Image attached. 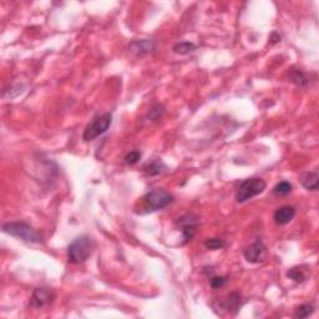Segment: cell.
Masks as SVG:
<instances>
[{"instance_id":"7402d4cb","label":"cell","mask_w":319,"mask_h":319,"mask_svg":"<svg viewBox=\"0 0 319 319\" xmlns=\"http://www.w3.org/2000/svg\"><path fill=\"white\" fill-rule=\"evenodd\" d=\"M141 152L137 151V150H134V151L129 152V154L125 156V162L127 163V165H135V163H137L140 161V159H141Z\"/></svg>"},{"instance_id":"52a82bcc","label":"cell","mask_w":319,"mask_h":319,"mask_svg":"<svg viewBox=\"0 0 319 319\" xmlns=\"http://www.w3.org/2000/svg\"><path fill=\"white\" fill-rule=\"evenodd\" d=\"M55 300V293L46 288H36L30 297V307L32 308H44L51 305Z\"/></svg>"},{"instance_id":"ac0fdd59","label":"cell","mask_w":319,"mask_h":319,"mask_svg":"<svg viewBox=\"0 0 319 319\" xmlns=\"http://www.w3.org/2000/svg\"><path fill=\"white\" fill-rule=\"evenodd\" d=\"M227 246V242L222 238H208V240L205 241V247L207 250H221V248L226 247Z\"/></svg>"},{"instance_id":"277c9868","label":"cell","mask_w":319,"mask_h":319,"mask_svg":"<svg viewBox=\"0 0 319 319\" xmlns=\"http://www.w3.org/2000/svg\"><path fill=\"white\" fill-rule=\"evenodd\" d=\"M266 187H267V183L262 178H248V180H245L240 185L237 192H236V201L238 203L246 202V201L265 192Z\"/></svg>"},{"instance_id":"7c38bea8","label":"cell","mask_w":319,"mask_h":319,"mask_svg":"<svg viewBox=\"0 0 319 319\" xmlns=\"http://www.w3.org/2000/svg\"><path fill=\"white\" fill-rule=\"evenodd\" d=\"M301 183L308 191H317L319 186L318 172H305L301 176Z\"/></svg>"},{"instance_id":"8992f818","label":"cell","mask_w":319,"mask_h":319,"mask_svg":"<svg viewBox=\"0 0 319 319\" xmlns=\"http://www.w3.org/2000/svg\"><path fill=\"white\" fill-rule=\"evenodd\" d=\"M246 261L252 265H257V263H262L265 261L266 256H267V247L262 241H256L251 246H248L243 252Z\"/></svg>"},{"instance_id":"d6986e66","label":"cell","mask_w":319,"mask_h":319,"mask_svg":"<svg viewBox=\"0 0 319 319\" xmlns=\"http://www.w3.org/2000/svg\"><path fill=\"white\" fill-rule=\"evenodd\" d=\"M315 313V307L312 305H302L296 310V318H308Z\"/></svg>"},{"instance_id":"4fadbf2b","label":"cell","mask_w":319,"mask_h":319,"mask_svg":"<svg viewBox=\"0 0 319 319\" xmlns=\"http://www.w3.org/2000/svg\"><path fill=\"white\" fill-rule=\"evenodd\" d=\"M172 50L175 54L187 55V54H190V52L195 51L196 45L191 41H181V42H177V44L173 45Z\"/></svg>"},{"instance_id":"30bf717a","label":"cell","mask_w":319,"mask_h":319,"mask_svg":"<svg viewBox=\"0 0 319 319\" xmlns=\"http://www.w3.org/2000/svg\"><path fill=\"white\" fill-rule=\"evenodd\" d=\"M218 305L221 306L222 310H225L226 312H232L235 311V313H237L240 311L241 306H242V298L238 292H233L231 295H228L227 297L223 301H221Z\"/></svg>"},{"instance_id":"44dd1931","label":"cell","mask_w":319,"mask_h":319,"mask_svg":"<svg viewBox=\"0 0 319 319\" xmlns=\"http://www.w3.org/2000/svg\"><path fill=\"white\" fill-rule=\"evenodd\" d=\"M226 283H227V277H223V276H215V277L211 278L210 281V285L213 290L222 288Z\"/></svg>"},{"instance_id":"9c48e42d","label":"cell","mask_w":319,"mask_h":319,"mask_svg":"<svg viewBox=\"0 0 319 319\" xmlns=\"http://www.w3.org/2000/svg\"><path fill=\"white\" fill-rule=\"evenodd\" d=\"M296 216V208L293 206H282V207L277 208L273 215V220L277 225H287L291 221L295 218Z\"/></svg>"},{"instance_id":"7a4b0ae2","label":"cell","mask_w":319,"mask_h":319,"mask_svg":"<svg viewBox=\"0 0 319 319\" xmlns=\"http://www.w3.org/2000/svg\"><path fill=\"white\" fill-rule=\"evenodd\" d=\"M2 231L24 242L40 243L42 241L41 233L26 222H7L2 226Z\"/></svg>"},{"instance_id":"ffe728a7","label":"cell","mask_w":319,"mask_h":319,"mask_svg":"<svg viewBox=\"0 0 319 319\" xmlns=\"http://www.w3.org/2000/svg\"><path fill=\"white\" fill-rule=\"evenodd\" d=\"M163 112H165V107H163L162 105L156 104L151 110H150L149 119L152 120V121H156V120L161 119V116L163 115Z\"/></svg>"},{"instance_id":"2e32d148","label":"cell","mask_w":319,"mask_h":319,"mask_svg":"<svg viewBox=\"0 0 319 319\" xmlns=\"http://www.w3.org/2000/svg\"><path fill=\"white\" fill-rule=\"evenodd\" d=\"M290 77H291V80H292V81L295 82V84L297 85L298 87H306V86H307L308 79H307V76H306L305 72H302L301 70H293V71H291Z\"/></svg>"},{"instance_id":"8fae6325","label":"cell","mask_w":319,"mask_h":319,"mask_svg":"<svg viewBox=\"0 0 319 319\" xmlns=\"http://www.w3.org/2000/svg\"><path fill=\"white\" fill-rule=\"evenodd\" d=\"M130 50L135 52L136 55H146L149 52H152L155 49L154 40L144 39V40H136L130 44Z\"/></svg>"},{"instance_id":"e0dca14e","label":"cell","mask_w":319,"mask_h":319,"mask_svg":"<svg viewBox=\"0 0 319 319\" xmlns=\"http://www.w3.org/2000/svg\"><path fill=\"white\" fill-rule=\"evenodd\" d=\"M293 190V186L292 183H290L288 181H282V182L277 183L273 188V193L275 195H280V196H286L288 193L292 192Z\"/></svg>"},{"instance_id":"3957f363","label":"cell","mask_w":319,"mask_h":319,"mask_svg":"<svg viewBox=\"0 0 319 319\" xmlns=\"http://www.w3.org/2000/svg\"><path fill=\"white\" fill-rule=\"evenodd\" d=\"M112 122V115L111 112H104L101 115H97L94 119L91 120L89 125L85 129L84 135H82V139L84 141L90 142L94 141L95 139H97L99 136H101L102 134L109 130V127L111 126Z\"/></svg>"},{"instance_id":"6da1fadb","label":"cell","mask_w":319,"mask_h":319,"mask_svg":"<svg viewBox=\"0 0 319 319\" xmlns=\"http://www.w3.org/2000/svg\"><path fill=\"white\" fill-rule=\"evenodd\" d=\"M95 247L96 243L90 236H80L67 247V262L71 265H81L86 262L94 252Z\"/></svg>"},{"instance_id":"5bb4252c","label":"cell","mask_w":319,"mask_h":319,"mask_svg":"<svg viewBox=\"0 0 319 319\" xmlns=\"http://www.w3.org/2000/svg\"><path fill=\"white\" fill-rule=\"evenodd\" d=\"M287 277L290 278V280L295 281V282L302 283L305 282L306 278H307V275H306V272L303 271L302 267H293L291 268V270H288Z\"/></svg>"},{"instance_id":"ba28073f","label":"cell","mask_w":319,"mask_h":319,"mask_svg":"<svg viewBox=\"0 0 319 319\" xmlns=\"http://www.w3.org/2000/svg\"><path fill=\"white\" fill-rule=\"evenodd\" d=\"M198 218L193 215H185L177 220V225L181 227L183 236V243H187L193 238L196 233V227H197Z\"/></svg>"},{"instance_id":"5b68a950","label":"cell","mask_w":319,"mask_h":319,"mask_svg":"<svg viewBox=\"0 0 319 319\" xmlns=\"http://www.w3.org/2000/svg\"><path fill=\"white\" fill-rule=\"evenodd\" d=\"M142 200H144L147 211L154 212V211L163 210L167 206H170L173 202V196L163 188H155V190L147 192Z\"/></svg>"},{"instance_id":"9a60e30c","label":"cell","mask_w":319,"mask_h":319,"mask_svg":"<svg viewBox=\"0 0 319 319\" xmlns=\"http://www.w3.org/2000/svg\"><path fill=\"white\" fill-rule=\"evenodd\" d=\"M165 168L166 166L163 165L162 162L155 161V162L147 163V165L144 167V171L150 176H157V175H161V173L165 171Z\"/></svg>"}]
</instances>
